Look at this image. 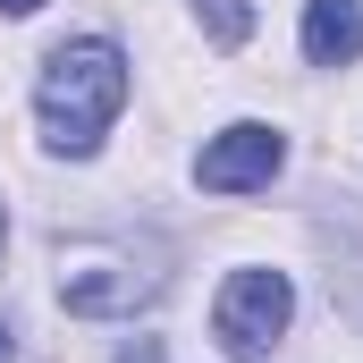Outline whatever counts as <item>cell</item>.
Listing matches in <instances>:
<instances>
[{
	"instance_id": "cell-1",
	"label": "cell",
	"mask_w": 363,
	"mask_h": 363,
	"mask_svg": "<svg viewBox=\"0 0 363 363\" xmlns=\"http://www.w3.org/2000/svg\"><path fill=\"white\" fill-rule=\"evenodd\" d=\"M127 110V51L118 43H60L51 60H43V85H34V118H43V144L51 152H68V161H85L101 152V135H110V118Z\"/></svg>"
},
{
	"instance_id": "cell-2",
	"label": "cell",
	"mask_w": 363,
	"mask_h": 363,
	"mask_svg": "<svg viewBox=\"0 0 363 363\" xmlns=\"http://www.w3.org/2000/svg\"><path fill=\"white\" fill-rule=\"evenodd\" d=\"M287 321H296V279L271 271V262L228 271L220 296H211V338H220L228 363H262L279 338H287Z\"/></svg>"
},
{
	"instance_id": "cell-3",
	"label": "cell",
	"mask_w": 363,
	"mask_h": 363,
	"mask_svg": "<svg viewBox=\"0 0 363 363\" xmlns=\"http://www.w3.org/2000/svg\"><path fill=\"white\" fill-rule=\"evenodd\" d=\"M279 161H287V135L262 127V118H237V127H220V135L203 144L194 178L211 186V194H254V186L279 178Z\"/></svg>"
},
{
	"instance_id": "cell-4",
	"label": "cell",
	"mask_w": 363,
	"mask_h": 363,
	"mask_svg": "<svg viewBox=\"0 0 363 363\" xmlns=\"http://www.w3.org/2000/svg\"><path fill=\"white\" fill-rule=\"evenodd\" d=\"M152 296H161V271H135L127 254H93V262H68L60 271V304L85 313V321H118V313H135Z\"/></svg>"
},
{
	"instance_id": "cell-5",
	"label": "cell",
	"mask_w": 363,
	"mask_h": 363,
	"mask_svg": "<svg viewBox=\"0 0 363 363\" xmlns=\"http://www.w3.org/2000/svg\"><path fill=\"white\" fill-rule=\"evenodd\" d=\"M304 60L355 68L363 60V0H304Z\"/></svg>"
},
{
	"instance_id": "cell-6",
	"label": "cell",
	"mask_w": 363,
	"mask_h": 363,
	"mask_svg": "<svg viewBox=\"0 0 363 363\" xmlns=\"http://www.w3.org/2000/svg\"><path fill=\"white\" fill-rule=\"evenodd\" d=\"M194 17L211 26V43H220V51H237V43L254 34V9H245V0H194Z\"/></svg>"
},
{
	"instance_id": "cell-7",
	"label": "cell",
	"mask_w": 363,
	"mask_h": 363,
	"mask_svg": "<svg viewBox=\"0 0 363 363\" xmlns=\"http://www.w3.org/2000/svg\"><path fill=\"white\" fill-rule=\"evenodd\" d=\"M118 363H169V355H161V338H135V347H127Z\"/></svg>"
},
{
	"instance_id": "cell-8",
	"label": "cell",
	"mask_w": 363,
	"mask_h": 363,
	"mask_svg": "<svg viewBox=\"0 0 363 363\" xmlns=\"http://www.w3.org/2000/svg\"><path fill=\"white\" fill-rule=\"evenodd\" d=\"M34 9H43V0H0V17H34Z\"/></svg>"
},
{
	"instance_id": "cell-9",
	"label": "cell",
	"mask_w": 363,
	"mask_h": 363,
	"mask_svg": "<svg viewBox=\"0 0 363 363\" xmlns=\"http://www.w3.org/2000/svg\"><path fill=\"white\" fill-rule=\"evenodd\" d=\"M0 363H17V347H9V321H0Z\"/></svg>"
},
{
	"instance_id": "cell-10",
	"label": "cell",
	"mask_w": 363,
	"mask_h": 363,
	"mask_svg": "<svg viewBox=\"0 0 363 363\" xmlns=\"http://www.w3.org/2000/svg\"><path fill=\"white\" fill-rule=\"evenodd\" d=\"M0 254H9V220H0Z\"/></svg>"
}]
</instances>
